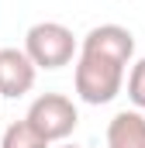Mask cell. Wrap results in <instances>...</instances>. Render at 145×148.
Masks as SVG:
<instances>
[{"instance_id":"obj_3","label":"cell","mask_w":145,"mask_h":148,"mask_svg":"<svg viewBox=\"0 0 145 148\" xmlns=\"http://www.w3.org/2000/svg\"><path fill=\"white\" fill-rule=\"evenodd\" d=\"M28 121L45 141H66L79 124V114L66 93H41L28 110Z\"/></svg>"},{"instance_id":"obj_2","label":"cell","mask_w":145,"mask_h":148,"mask_svg":"<svg viewBox=\"0 0 145 148\" xmlns=\"http://www.w3.org/2000/svg\"><path fill=\"white\" fill-rule=\"evenodd\" d=\"M24 52L31 55L38 69H62L76 55V38L59 21H38L24 35Z\"/></svg>"},{"instance_id":"obj_4","label":"cell","mask_w":145,"mask_h":148,"mask_svg":"<svg viewBox=\"0 0 145 148\" xmlns=\"http://www.w3.org/2000/svg\"><path fill=\"white\" fill-rule=\"evenodd\" d=\"M38 66L24 48H0V97H24L35 86Z\"/></svg>"},{"instance_id":"obj_5","label":"cell","mask_w":145,"mask_h":148,"mask_svg":"<svg viewBox=\"0 0 145 148\" xmlns=\"http://www.w3.org/2000/svg\"><path fill=\"white\" fill-rule=\"evenodd\" d=\"M79 52H97L104 59H114V62L128 66L131 55H135V35L128 28H121V24H100V28H90L86 31Z\"/></svg>"},{"instance_id":"obj_7","label":"cell","mask_w":145,"mask_h":148,"mask_svg":"<svg viewBox=\"0 0 145 148\" xmlns=\"http://www.w3.org/2000/svg\"><path fill=\"white\" fill-rule=\"evenodd\" d=\"M48 145H52V141H45V138L38 134L28 117L7 124V131L0 134V148H48Z\"/></svg>"},{"instance_id":"obj_1","label":"cell","mask_w":145,"mask_h":148,"mask_svg":"<svg viewBox=\"0 0 145 148\" xmlns=\"http://www.w3.org/2000/svg\"><path fill=\"white\" fill-rule=\"evenodd\" d=\"M72 83H76V93L83 103H110L121 86H124V66L114 62V59H104L97 52H79L76 59V73H72Z\"/></svg>"},{"instance_id":"obj_6","label":"cell","mask_w":145,"mask_h":148,"mask_svg":"<svg viewBox=\"0 0 145 148\" xmlns=\"http://www.w3.org/2000/svg\"><path fill=\"white\" fill-rule=\"evenodd\" d=\"M107 148H145V117L138 110H117L107 124Z\"/></svg>"},{"instance_id":"obj_9","label":"cell","mask_w":145,"mask_h":148,"mask_svg":"<svg viewBox=\"0 0 145 148\" xmlns=\"http://www.w3.org/2000/svg\"><path fill=\"white\" fill-rule=\"evenodd\" d=\"M62 148H76V145H62Z\"/></svg>"},{"instance_id":"obj_8","label":"cell","mask_w":145,"mask_h":148,"mask_svg":"<svg viewBox=\"0 0 145 148\" xmlns=\"http://www.w3.org/2000/svg\"><path fill=\"white\" fill-rule=\"evenodd\" d=\"M128 100L138 110H145V55L131 66V73H128Z\"/></svg>"}]
</instances>
